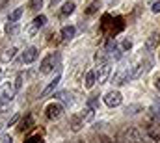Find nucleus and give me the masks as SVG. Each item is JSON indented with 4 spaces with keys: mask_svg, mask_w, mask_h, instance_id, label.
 <instances>
[{
    "mask_svg": "<svg viewBox=\"0 0 160 143\" xmlns=\"http://www.w3.org/2000/svg\"><path fill=\"white\" fill-rule=\"evenodd\" d=\"M22 11H24L22 7H17V9H13V11L8 15V22H17V21L22 17Z\"/></svg>",
    "mask_w": 160,
    "mask_h": 143,
    "instance_id": "obj_19",
    "label": "nucleus"
},
{
    "mask_svg": "<svg viewBox=\"0 0 160 143\" xmlns=\"http://www.w3.org/2000/svg\"><path fill=\"white\" fill-rule=\"evenodd\" d=\"M0 78H2V71H0Z\"/></svg>",
    "mask_w": 160,
    "mask_h": 143,
    "instance_id": "obj_38",
    "label": "nucleus"
},
{
    "mask_svg": "<svg viewBox=\"0 0 160 143\" xmlns=\"http://www.w3.org/2000/svg\"><path fill=\"white\" fill-rule=\"evenodd\" d=\"M26 143H43V138L38 134V136H32L30 140H26Z\"/></svg>",
    "mask_w": 160,
    "mask_h": 143,
    "instance_id": "obj_31",
    "label": "nucleus"
},
{
    "mask_svg": "<svg viewBox=\"0 0 160 143\" xmlns=\"http://www.w3.org/2000/svg\"><path fill=\"white\" fill-rule=\"evenodd\" d=\"M95 65H97V80L99 84H104L110 76V71H112V63L108 60V56L104 52H97L95 54Z\"/></svg>",
    "mask_w": 160,
    "mask_h": 143,
    "instance_id": "obj_1",
    "label": "nucleus"
},
{
    "mask_svg": "<svg viewBox=\"0 0 160 143\" xmlns=\"http://www.w3.org/2000/svg\"><path fill=\"white\" fill-rule=\"evenodd\" d=\"M15 86L11 84V82H8V84H4L2 87H0V106H6V104H9L11 102V99L15 97Z\"/></svg>",
    "mask_w": 160,
    "mask_h": 143,
    "instance_id": "obj_4",
    "label": "nucleus"
},
{
    "mask_svg": "<svg viewBox=\"0 0 160 143\" xmlns=\"http://www.w3.org/2000/svg\"><path fill=\"white\" fill-rule=\"evenodd\" d=\"M45 111H47V117L48 119H58L62 115V111H63V106L60 102H50L48 106L45 108Z\"/></svg>",
    "mask_w": 160,
    "mask_h": 143,
    "instance_id": "obj_7",
    "label": "nucleus"
},
{
    "mask_svg": "<svg viewBox=\"0 0 160 143\" xmlns=\"http://www.w3.org/2000/svg\"><path fill=\"white\" fill-rule=\"evenodd\" d=\"M0 6H2V0H0Z\"/></svg>",
    "mask_w": 160,
    "mask_h": 143,
    "instance_id": "obj_39",
    "label": "nucleus"
},
{
    "mask_svg": "<svg viewBox=\"0 0 160 143\" xmlns=\"http://www.w3.org/2000/svg\"><path fill=\"white\" fill-rule=\"evenodd\" d=\"M149 117H151V121H153L157 126H160V106L151 108V110H149Z\"/></svg>",
    "mask_w": 160,
    "mask_h": 143,
    "instance_id": "obj_17",
    "label": "nucleus"
},
{
    "mask_svg": "<svg viewBox=\"0 0 160 143\" xmlns=\"http://www.w3.org/2000/svg\"><path fill=\"white\" fill-rule=\"evenodd\" d=\"M147 136H149L153 141H160V130L157 126H149V128H147Z\"/></svg>",
    "mask_w": 160,
    "mask_h": 143,
    "instance_id": "obj_21",
    "label": "nucleus"
},
{
    "mask_svg": "<svg viewBox=\"0 0 160 143\" xmlns=\"http://www.w3.org/2000/svg\"><path fill=\"white\" fill-rule=\"evenodd\" d=\"M75 32H77L75 26H63V28H62V39H63V41H71V39L75 37Z\"/></svg>",
    "mask_w": 160,
    "mask_h": 143,
    "instance_id": "obj_16",
    "label": "nucleus"
},
{
    "mask_svg": "<svg viewBox=\"0 0 160 143\" xmlns=\"http://www.w3.org/2000/svg\"><path fill=\"white\" fill-rule=\"evenodd\" d=\"M32 125H34V119H32V115H26V117L21 121V126H19V130H21V132H24V130H28Z\"/></svg>",
    "mask_w": 160,
    "mask_h": 143,
    "instance_id": "obj_20",
    "label": "nucleus"
},
{
    "mask_svg": "<svg viewBox=\"0 0 160 143\" xmlns=\"http://www.w3.org/2000/svg\"><path fill=\"white\" fill-rule=\"evenodd\" d=\"M157 41H158V37L153 34V36L147 39V45H145V48H147V50H155V48H157Z\"/></svg>",
    "mask_w": 160,
    "mask_h": 143,
    "instance_id": "obj_25",
    "label": "nucleus"
},
{
    "mask_svg": "<svg viewBox=\"0 0 160 143\" xmlns=\"http://www.w3.org/2000/svg\"><path fill=\"white\" fill-rule=\"evenodd\" d=\"M17 30H19V22H8L6 24V34L8 36H15Z\"/></svg>",
    "mask_w": 160,
    "mask_h": 143,
    "instance_id": "obj_23",
    "label": "nucleus"
},
{
    "mask_svg": "<svg viewBox=\"0 0 160 143\" xmlns=\"http://www.w3.org/2000/svg\"><path fill=\"white\" fill-rule=\"evenodd\" d=\"M38 56H39L38 48H36V47H28V48L22 52V58H21V62H22V63H34V62L38 60Z\"/></svg>",
    "mask_w": 160,
    "mask_h": 143,
    "instance_id": "obj_9",
    "label": "nucleus"
},
{
    "mask_svg": "<svg viewBox=\"0 0 160 143\" xmlns=\"http://www.w3.org/2000/svg\"><path fill=\"white\" fill-rule=\"evenodd\" d=\"M22 80H24V74H22V72H17V76H15V82H13V86H15V91H19V89L22 87Z\"/></svg>",
    "mask_w": 160,
    "mask_h": 143,
    "instance_id": "obj_27",
    "label": "nucleus"
},
{
    "mask_svg": "<svg viewBox=\"0 0 160 143\" xmlns=\"http://www.w3.org/2000/svg\"><path fill=\"white\" fill-rule=\"evenodd\" d=\"M58 65H60V54H58V52L48 54V56H47V58H43V62H41L39 72H41V74H48V72L54 71V67H58Z\"/></svg>",
    "mask_w": 160,
    "mask_h": 143,
    "instance_id": "obj_2",
    "label": "nucleus"
},
{
    "mask_svg": "<svg viewBox=\"0 0 160 143\" xmlns=\"http://www.w3.org/2000/svg\"><path fill=\"white\" fill-rule=\"evenodd\" d=\"M17 121H19V113H15V115H13V117H11L9 121H8V125H6V126H13V125H15Z\"/></svg>",
    "mask_w": 160,
    "mask_h": 143,
    "instance_id": "obj_34",
    "label": "nucleus"
},
{
    "mask_svg": "<svg viewBox=\"0 0 160 143\" xmlns=\"http://www.w3.org/2000/svg\"><path fill=\"white\" fill-rule=\"evenodd\" d=\"M0 143H13V138L9 134H4V136H0Z\"/></svg>",
    "mask_w": 160,
    "mask_h": 143,
    "instance_id": "obj_32",
    "label": "nucleus"
},
{
    "mask_svg": "<svg viewBox=\"0 0 160 143\" xmlns=\"http://www.w3.org/2000/svg\"><path fill=\"white\" fill-rule=\"evenodd\" d=\"M140 111H143V106L142 104H128L125 108V113L127 115H138Z\"/></svg>",
    "mask_w": 160,
    "mask_h": 143,
    "instance_id": "obj_18",
    "label": "nucleus"
},
{
    "mask_svg": "<svg viewBox=\"0 0 160 143\" xmlns=\"http://www.w3.org/2000/svg\"><path fill=\"white\" fill-rule=\"evenodd\" d=\"M41 6H43V0H30V9H34V11H38Z\"/></svg>",
    "mask_w": 160,
    "mask_h": 143,
    "instance_id": "obj_29",
    "label": "nucleus"
},
{
    "mask_svg": "<svg viewBox=\"0 0 160 143\" xmlns=\"http://www.w3.org/2000/svg\"><path fill=\"white\" fill-rule=\"evenodd\" d=\"M60 80H62V74H60V72H56V74H54V80H50V84H48V86L43 89V93H41V99H47V97H50V95L54 93V89L58 87Z\"/></svg>",
    "mask_w": 160,
    "mask_h": 143,
    "instance_id": "obj_8",
    "label": "nucleus"
},
{
    "mask_svg": "<svg viewBox=\"0 0 160 143\" xmlns=\"http://www.w3.org/2000/svg\"><path fill=\"white\" fill-rule=\"evenodd\" d=\"M121 101H123V95H121L119 91H116V89H112V91H108V93L104 95V104L110 106V108L119 106Z\"/></svg>",
    "mask_w": 160,
    "mask_h": 143,
    "instance_id": "obj_6",
    "label": "nucleus"
},
{
    "mask_svg": "<svg viewBox=\"0 0 160 143\" xmlns=\"http://www.w3.org/2000/svg\"><path fill=\"white\" fill-rule=\"evenodd\" d=\"M125 143H143V134L142 130L130 126L125 130Z\"/></svg>",
    "mask_w": 160,
    "mask_h": 143,
    "instance_id": "obj_5",
    "label": "nucleus"
},
{
    "mask_svg": "<svg viewBox=\"0 0 160 143\" xmlns=\"http://www.w3.org/2000/svg\"><path fill=\"white\" fill-rule=\"evenodd\" d=\"M58 2H60V0H50V7H54V6H56Z\"/></svg>",
    "mask_w": 160,
    "mask_h": 143,
    "instance_id": "obj_36",
    "label": "nucleus"
},
{
    "mask_svg": "<svg viewBox=\"0 0 160 143\" xmlns=\"http://www.w3.org/2000/svg\"><path fill=\"white\" fill-rule=\"evenodd\" d=\"M56 97H58L60 101H63L67 106H71V102H73V99H71V93H69V91H62V93H58Z\"/></svg>",
    "mask_w": 160,
    "mask_h": 143,
    "instance_id": "obj_24",
    "label": "nucleus"
},
{
    "mask_svg": "<svg viewBox=\"0 0 160 143\" xmlns=\"http://www.w3.org/2000/svg\"><path fill=\"white\" fill-rule=\"evenodd\" d=\"M86 106L97 110V108H99V95H91V97L88 99V104H86Z\"/></svg>",
    "mask_w": 160,
    "mask_h": 143,
    "instance_id": "obj_26",
    "label": "nucleus"
},
{
    "mask_svg": "<svg viewBox=\"0 0 160 143\" xmlns=\"http://www.w3.org/2000/svg\"><path fill=\"white\" fill-rule=\"evenodd\" d=\"M130 47H132V41H130V39H125V41H123V45H121L123 52H125V50H130Z\"/></svg>",
    "mask_w": 160,
    "mask_h": 143,
    "instance_id": "obj_30",
    "label": "nucleus"
},
{
    "mask_svg": "<svg viewBox=\"0 0 160 143\" xmlns=\"http://www.w3.org/2000/svg\"><path fill=\"white\" fill-rule=\"evenodd\" d=\"M97 82V72L95 71H88L86 72V78H84V87L86 89H91Z\"/></svg>",
    "mask_w": 160,
    "mask_h": 143,
    "instance_id": "obj_13",
    "label": "nucleus"
},
{
    "mask_svg": "<svg viewBox=\"0 0 160 143\" xmlns=\"http://www.w3.org/2000/svg\"><path fill=\"white\" fill-rule=\"evenodd\" d=\"M112 143H125V141H112Z\"/></svg>",
    "mask_w": 160,
    "mask_h": 143,
    "instance_id": "obj_37",
    "label": "nucleus"
},
{
    "mask_svg": "<svg viewBox=\"0 0 160 143\" xmlns=\"http://www.w3.org/2000/svg\"><path fill=\"white\" fill-rule=\"evenodd\" d=\"M69 125H71V130L73 132H78L80 128L84 126V119L80 115H71L69 117Z\"/></svg>",
    "mask_w": 160,
    "mask_h": 143,
    "instance_id": "obj_12",
    "label": "nucleus"
},
{
    "mask_svg": "<svg viewBox=\"0 0 160 143\" xmlns=\"http://www.w3.org/2000/svg\"><path fill=\"white\" fill-rule=\"evenodd\" d=\"M45 24H47V17H45V15H38V17L32 21V26L28 28V36H34V34H36L39 28H43Z\"/></svg>",
    "mask_w": 160,
    "mask_h": 143,
    "instance_id": "obj_10",
    "label": "nucleus"
},
{
    "mask_svg": "<svg viewBox=\"0 0 160 143\" xmlns=\"http://www.w3.org/2000/svg\"><path fill=\"white\" fill-rule=\"evenodd\" d=\"M108 52H110V56H114V60H121V56H123V48L118 47V41L116 39H112L108 43Z\"/></svg>",
    "mask_w": 160,
    "mask_h": 143,
    "instance_id": "obj_11",
    "label": "nucleus"
},
{
    "mask_svg": "<svg viewBox=\"0 0 160 143\" xmlns=\"http://www.w3.org/2000/svg\"><path fill=\"white\" fill-rule=\"evenodd\" d=\"M15 52H17V48H15V47H9V48L4 50V54L0 56V60H2L4 63H8V62H11V60L15 58Z\"/></svg>",
    "mask_w": 160,
    "mask_h": 143,
    "instance_id": "obj_15",
    "label": "nucleus"
},
{
    "mask_svg": "<svg viewBox=\"0 0 160 143\" xmlns=\"http://www.w3.org/2000/svg\"><path fill=\"white\" fill-rule=\"evenodd\" d=\"M80 117L84 119V123H91L93 121V117H95V110L89 106H84V110H82V113H80Z\"/></svg>",
    "mask_w": 160,
    "mask_h": 143,
    "instance_id": "obj_14",
    "label": "nucleus"
},
{
    "mask_svg": "<svg viewBox=\"0 0 160 143\" xmlns=\"http://www.w3.org/2000/svg\"><path fill=\"white\" fill-rule=\"evenodd\" d=\"M155 87L160 91V76H157V78H155Z\"/></svg>",
    "mask_w": 160,
    "mask_h": 143,
    "instance_id": "obj_35",
    "label": "nucleus"
},
{
    "mask_svg": "<svg viewBox=\"0 0 160 143\" xmlns=\"http://www.w3.org/2000/svg\"><path fill=\"white\" fill-rule=\"evenodd\" d=\"M73 11H75V4H73V2H65L63 7H62V17H67V15H71Z\"/></svg>",
    "mask_w": 160,
    "mask_h": 143,
    "instance_id": "obj_22",
    "label": "nucleus"
},
{
    "mask_svg": "<svg viewBox=\"0 0 160 143\" xmlns=\"http://www.w3.org/2000/svg\"><path fill=\"white\" fill-rule=\"evenodd\" d=\"M99 7H101V2H99V0H93V2L89 4V7L86 9V13H88V15H91V13H95Z\"/></svg>",
    "mask_w": 160,
    "mask_h": 143,
    "instance_id": "obj_28",
    "label": "nucleus"
},
{
    "mask_svg": "<svg viewBox=\"0 0 160 143\" xmlns=\"http://www.w3.org/2000/svg\"><path fill=\"white\" fill-rule=\"evenodd\" d=\"M151 11H153V13H160V0L153 2V6H151Z\"/></svg>",
    "mask_w": 160,
    "mask_h": 143,
    "instance_id": "obj_33",
    "label": "nucleus"
},
{
    "mask_svg": "<svg viewBox=\"0 0 160 143\" xmlns=\"http://www.w3.org/2000/svg\"><path fill=\"white\" fill-rule=\"evenodd\" d=\"M153 67V58H145L142 60L136 67H132V72H130V80H136V78H142L145 72Z\"/></svg>",
    "mask_w": 160,
    "mask_h": 143,
    "instance_id": "obj_3",
    "label": "nucleus"
}]
</instances>
